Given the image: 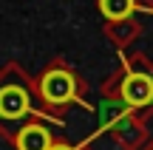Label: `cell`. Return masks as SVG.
<instances>
[{"label":"cell","mask_w":153,"mask_h":150,"mask_svg":"<svg viewBox=\"0 0 153 150\" xmlns=\"http://www.w3.org/2000/svg\"><path fill=\"white\" fill-rule=\"evenodd\" d=\"M40 94L51 105H68L76 96V79L65 68H51L43 77V82H40Z\"/></svg>","instance_id":"1"},{"label":"cell","mask_w":153,"mask_h":150,"mask_svg":"<svg viewBox=\"0 0 153 150\" xmlns=\"http://www.w3.org/2000/svg\"><path fill=\"white\" fill-rule=\"evenodd\" d=\"M122 99L125 105H133V108H142L153 99V79L148 74H131L122 85Z\"/></svg>","instance_id":"2"},{"label":"cell","mask_w":153,"mask_h":150,"mask_svg":"<svg viewBox=\"0 0 153 150\" xmlns=\"http://www.w3.org/2000/svg\"><path fill=\"white\" fill-rule=\"evenodd\" d=\"M28 111V96L20 88H3L0 91V116L3 119H20Z\"/></svg>","instance_id":"3"},{"label":"cell","mask_w":153,"mask_h":150,"mask_svg":"<svg viewBox=\"0 0 153 150\" xmlns=\"http://www.w3.org/2000/svg\"><path fill=\"white\" fill-rule=\"evenodd\" d=\"M17 147L20 150H48L51 147V133L43 125H26L17 136Z\"/></svg>","instance_id":"4"},{"label":"cell","mask_w":153,"mask_h":150,"mask_svg":"<svg viewBox=\"0 0 153 150\" xmlns=\"http://www.w3.org/2000/svg\"><path fill=\"white\" fill-rule=\"evenodd\" d=\"M99 9L111 20H125L128 14H133V0H99Z\"/></svg>","instance_id":"5"},{"label":"cell","mask_w":153,"mask_h":150,"mask_svg":"<svg viewBox=\"0 0 153 150\" xmlns=\"http://www.w3.org/2000/svg\"><path fill=\"white\" fill-rule=\"evenodd\" d=\"M48 150H71V147H65V145H51Z\"/></svg>","instance_id":"6"}]
</instances>
